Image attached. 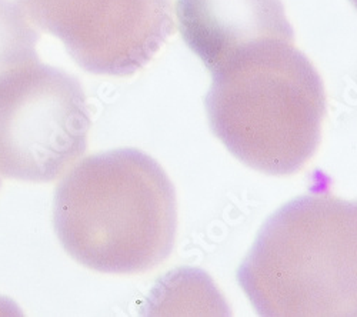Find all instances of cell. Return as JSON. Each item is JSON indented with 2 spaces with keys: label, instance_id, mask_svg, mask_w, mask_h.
Wrapping results in <instances>:
<instances>
[{
  "label": "cell",
  "instance_id": "obj_1",
  "mask_svg": "<svg viewBox=\"0 0 357 317\" xmlns=\"http://www.w3.org/2000/svg\"><path fill=\"white\" fill-rule=\"evenodd\" d=\"M53 226L63 249L87 269L151 270L174 245V187L160 164L140 150L87 156L56 187Z\"/></svg>",
  "mask_w": 357,
  "mask_h": 317
},
{
  "label": "cell",
  "instance_id": "obj_6",
  "mask_svg": "<svg viewBox=\"0 0 357 317\" xmlns=\"http://www.w3.org/2000/svg\"><path fill=\"white\" fill-rule=\"evenodd\" d=\"M176 17L183 40L209 72L256 42H294L280 0H177Z\"/></svg>",
  "mask_w": 357,
  "mask_h": 317
},
{
  "label": "cell",
  "instance_id": "obj_2",
  "mask_svg": "<svg viewBox=\"0 0 357 317\" xmlns=\"http://www.w3.org/2000/svg\"><path fill=\"white\" fill-rule=\"evenodd\" d=\"M211 75L207 119L236 159L275 176L291 175L312 159L326 96L321 77L293 40L256 42Z\"/></svg>",
  "mask_w": 357,
  "mask_h": 317
},
{
  "label": "cell",
  "instance_id": "obj_3",
  "mask_svg": "<svg viewBox=\"0 0 357 317\" xmlns=\"http://www.w3.org/2000/svg\"><path fill=\"white\" fill-rule=\"evenodd\" d=\"M237 281L261 316L357 317V200H290L261 226Z\"/></svg>",
  "mask_w": 357,
  "mask_h": 317
},
{
  "label": "cell",
  "instance_id": "obj_8",
  "mask_svg": "<svg viewBox=\"0 0 357 317\" xmlns=\"http://www.w3.org/2000/svg\"><path fill=\"white\" fill-rule=\"evenodd\" d=\"M350 3L354 6V9L357 10V0H350Z\"/></svg>",
  "mask_w": 357,
  "mask_h": 317
},
{
  "label": "cell",
  "instance_id": "obj_5",
  "mask_svg": "<svg viewBox=\"0 0 357 317\" xmlns=\"http://www.w3.org/2000/svg\"><path fill=\"white\" fill-rule=\"evenodd\" d=\"M86 72L132 76L174 31L170 0H19Z\"/></svg>",
  "mask_w": 357,
  "mask_h": 317
},
{
  "label": "cell",
  "instance_id": "obj_7",
  "mask_svg": "<svg viewBox=\"0 0 357 317\" xmlns=\"http://www.w3.org/2000/svg\"><path fill=\"white\" fill-rule=\"evenodd\" d=\"M39 33L15 0H0V83L15 72L39 62Z\"/></svg>",
  "mask_w": 357,
  "mask_h": 317
},
{
  "label": "cell",
  "instance_id": "obj_4",
  "mask_svg": "<svg viewBox=\"0 0 357 317\" xmlns=\"http://www.w3.org/2000/svg\"><path fill=\"white\" fill-rule=\"evenodd\" d=\"M91 129L79 80L40 61L0 83V173L22 182L61 178L86 152Z\"/></svg>",
  "mask_w": 357,
  "mask_h": 317
}]
</instances>
